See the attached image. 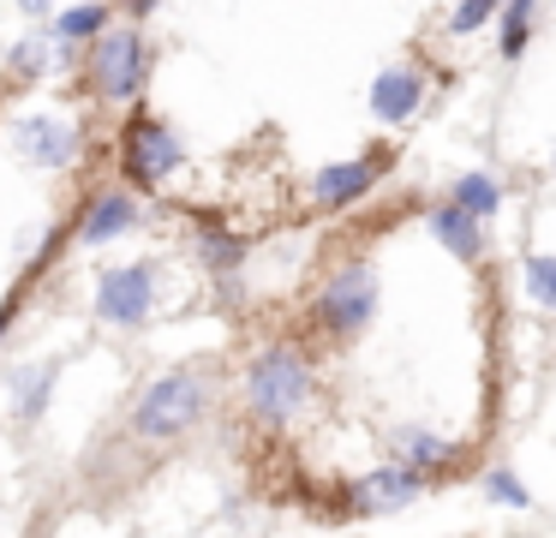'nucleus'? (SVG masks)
I'll return each mask as SVG.
<instances>
[{
  "mask_svg": "<svg viewBox=\"0 0 556 538\" xmlns=\"http://www.w3.org/2000/svg\"><path fill=\"white\" fill-rule=\"evenodd\" d=\"M312 389H317V377H312V359L300 353V347H288V341H276V347H264V353L245 365V406H252L264 425H293V418L312 406Z\"/></svg>",
  "mask_w": 556,
  "mask_h": 538,
  "instance_id": "nucleus-1",
  "label": "nucleus"
},
{
  "mask_svg": "<svg viewBox=\"0 0 556 538\" xmlns=\"http://www.w3.org/2000/svg\"><path fill=\"white\" fill-rule=\"evenodd\" d=\"M204 406H210V377L204 371H168V377H156L144 395H138V406H132V437L138 442H174V437H186V430L204 418Z\"/></svg>",
  "mask_w": 556,
  "mask_h": 538,
  "instance_id": "nucleus-2",
  "label": "nucleus"
},
{
  "mask_svg": "<svg viewBox=\"0 0 556 538\" xmlns=\"http://www.w3.org/2000/svg\"><path fill=\"white\" fill-rule=\"evenodd\" d=\"M186 167V143L168 120L156 114H132L121 126V174L126 191H162V179H174Z\"/></svg>",
  "mask_w": 556,
  "mask_h": 538,
  "instance_id": "nucleus-3",
  "label": "nucleus"
},
{
  "mask_svg": "<svg viewBox=\"0 0 556 538\" xmlns=\"http://www.w3.org/2000/svg\"><path fill=\"white\" fill-rule=\"evenodd\" d=\"M85 84H90V96H102V102H138L144 84H150V36L132 30V24L109 30L85 60Z\"/></svg>",
  "mask_w": 556,
  "mask_h": 538,
  "instance_id": "nucleus-4",
  "label": "nucleus"
},
{
  "mask_svg": "<svg viewBox=\"0 0 556 538\" xmlns=\"http://www.w3.org/2000/svg\"><path fill=\"white\" fill-rule=\"evenodd\" d=\"M317 329L329 335V341H353L359 329H371L377 317V275L371 263H341V270L324 275V287H317Z\"/></svg>",
  "mask_w": 556,
  "mask_h": 538,
  "instance_id": "nucleus-5",
  "label": "nucleus"
},
{
  "mask_svg": "<svg viewBox=\"0 0 556 538\" xmlns=\"http://www.w3.org/2000/svg\"><path fill=\"white\" fill-rule=\"evenodd\" d=\"M150 305H156V270L150 263H121L97 281V317L114 323V329L150 323Z\"/></svg>",
  "mask_w": 556,
  "mask_h": 538,
  "instance_id": "nucleus-6",
  "label": "nucleus"
},
{
  "mask_svg": "<svg viewBox=\"0 0 556 538\" xmlns=\"http://www.w3.org/2000/svg\"><path fill=\"white\" fill-rule=\"evenodd\" d=\"M13 143L25 162L49 167V174H61V167H73L78 155H85V132H78V120L66 114H25L13 126Z\"/></svg>",
  "mask_w": 556,
  "mask_h": 538,
  "instance_id": "nucleus-7",
  "label": "nucleus"
},
{
  "mask_svg": "<svg viewBox=\"0 0 556 538\" xmlns=\"http://www.w3.org/2000/svg\"><path fill=\"white\" fill-rule=\"evenodd\" d=\"M419 490H425V473H413L401 461H383L348 485V509L353 514H395L407 502H419Z\"/></svg>",
  "mask_w": 556,
  "mask_h": 538,
  "instance_id": "nucleus-8",
  "label": "nucleus"
},
{
  "mask_svg": "<svg viewBox=\"0 0 556 538\" xmlns=\"http://www.w3.org/2000/svg\"><path fill=\"white\" fill-rule=\"evenodd\" d=\"M383 155H353V162H329L312 174V203L317 210H353L359 198H371V186L383 179Z\"/></svg>",
  "mask_w": 556,
  "mask_h": 538,
  "instance_id": "nucleus-9",
  "label": "nucleus"
},
{
  "mask_svg": "<svg viewBox=\"0 0 556 538\" xmlns=\"http://www.w3.org/2000/svg\"><path fill=\"white\" fill-rule=\"evenodd\" d=\"M138 227V191L109 186L90 198V210L78 215V246H109V239H126Z\"/></svg>",
  "mask_w": 556,
  "mask_h": 538,
  "instance_id": "nucleus-10",
  "label": "nucleus"
},
{
  "mask_svg": "<svg viewBox=\"0 0 556 538\" xmlns=\"http://www.w3.org/2000/svg\"><path fill=\"white\" fill-rule=\"evenodd\" d=\"M425 108V72L419 66H383L371 84V114L377 126H407Z\"/></svg>",
  "mask_w": 556,
  "mask_h": 538,
  "instance_id": "nucleus-11",
  "label": "nucleus"
},
{
  "mask_svg": "<svg viewBox=\"0 0 556 538\" xmlns=\"http://www.w3.org/2000/svg\"><path fill=\"white\" fill-rule=\"evenodd\" d=\"M389 449H395V461H401V466H413V473H425V478L460 461L455 442L437 437V430H425V425H401V430H389Z\"/></svg>",
  "mask_w": 556,
  "mask_h": 538,
  "instance_id": "nucleus-12",
  "label": "nucleus"
},
{
  "mask_svg": "<svg viewBox=\"0 0 556 538\" xmlns=\"http://www.w3.org/2000/svg\"><path fill=\"white\" fill-rule=\"evenodd\" d=\"M431 234H437V246H448V258H460V263H479L484 258V222H472L467 210H455V203H431Z\"/></svg>",
  "mask_w": 556,
  "mask_h": 538,
  "instance_id": "nucleus-13",
  "label": "nucleus"
},
{
  "mask_svg": "<svg viewBox=\"0 0 556 538\" xmlns=\"http://www.w3.org/2000/svg\"><path fill=\"white\" fill-rule=\"evenodd\" d=\"M49 30H54V42H61V66H73L78 42L97 48L102 36L114 30V12H109V7H61V12H54Z\"/></svg>",
  "mask_w": 556,
  "mask_h": 538,
  "instance_id": "nucleus-14",
  "label": "nucleus"
},
{
  "mask_svg": "<svg viewBox=\"0 0 556 538\" xmlns=\"http://www.w3.org/2000/svg\"><path fill=\"white\" fill-rule=\"evenodd\" d=\"M503 179L496 174H460L455 186H448V203H455V210H467L472 222H491L496 210H503Z\"/></svg>",
  "mask_w": 556,
  "mask_h": 538,
  "instance_id": "nucleus-15",
  "label": "nucleus"
},
{
  "mask_svg": "<svg viewBox=\"0 0 556 538\" xmlns=\"http://www.w3.org/2000/svg\"><path fill=\"white\" fill-rule=\"evenodd\" d=\"M54 359H42V365H25V371H13V406H18V418H42L49 413V395H54Z\"/></svg>",
  "mask_w": 556,
  "mask_h": 538,
  "instance_id": "nucleus-16",
  "label": "nucleus"
},
{
  "mask_svg": "<svg viewBox=\"0 0 556 538\" xmlns=\"http://www.w3.org/2000/svg\"><path fill=\"white\" fill-rule=\"evenodd\" d=\"M532 18H539V7H532V0H508V7H496V54H503V60L527 54Z\"/></svg>",
  "mask_w": 556,
  "mask_h": 538,
  "instance_id": "nucleus-17",
  "label": "nucleus"
},
{
  "mask_svg": "<svg viewBox=\"0 0 556 538\" xmlns=\"http://www.w3.org/2000/svg\"><path fill=\"white\" fill-rule=\"evenodd\" d=\"M198 258L210 263V275H222V281H233V270L245 263V239L228 234V227H198Z\"/></svg>",
  "mask_w": 556,
  "mask_h": 538,
  "instance_id": "nucleus-18",
  "label": "nucleus"
},
{
  "mask_svg": "<svg viewBox=\"0 0 556 538\" xmlns=\"http://www.w3.org/2000/svg\"><path fill=\"white\" fill-rule=\"evenodd\" d=\"M7 66H13L18 78H42L49 66H61V42H54V30H25L13 42V54H7Z\"/></svg>",
  "mask_w": 556,
  "mask_h": 538,
  "instance_id": "nucleus-19",
  "label": "nucleus"
},
{
  "mask_svg": "<svg viewBox=\"0 0 556 538\" xmlns=\"http://www.w3.org/2000/svg\"><path fill=\"white\" fill-rule=\"evenodd\" d=\"M520 281H527V299L544 311H556V258L551 251H532L527 263H520Z\"/></svg>",
  "mask_w": 556,
  "mask_h": 538,
  "instance_id": "nucleus-20",
  "label": "nucleus"
},
{
  "mask_svg": "<svg viewBox=\"0 0 556 538\" xmlns=\"http://www.w3.org/2000/svg\"><path fill=\"white\" fill-rule=\"evenodd\" d=\"M479 485H484V497H491L496 509H527V502H532V490L520 485L515 466H491V473H484Z\"/></svg>",
  "mask_w": 556,
  "mask_h": 538,
  "instance_id": "nucleus-21",
  "label": "nucleus"
},
{
  "mask_svg": "<svg viewBox=\"0 0 556 538\" xmlns=\"http://www.w3.org/2000/svg\"><path fill=\"white\" fill-rule=\"evenodd\" d=\"M491 18H496V7H491V0H472V7H448V30H455V36L484 30Z\"/></svg>",
  "mask_w": 556,
  "mask_h": 538,
  "instance_id": "nucleus-22",
  "label": "nucleus"
},
{
  "mask_svg": "<svg viewBox=\"0 0 556 538\" xmlns=\"http://www.w3.org/2000/svg\"><path fill=\"white\" fill-rule=\"evenodd\" d=\"M7 323H13V311H0V335H7Z\"/></svg>",
  "mask_w": 556,
  "mask_h": 538,
  "instance_id": "nucleus-23",
  "label": "nucleus"
}]
</instances>
